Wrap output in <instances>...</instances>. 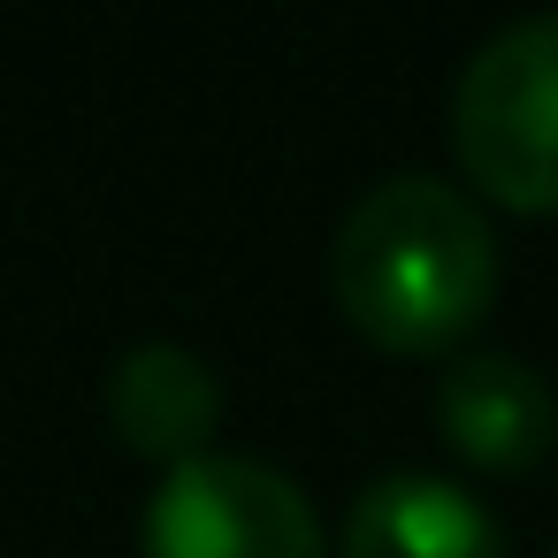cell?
Segmentation results:
<instances>
[{"label":"cell","mask_w":558,"mask_h":558,"mask_svg":"<svg viewBox=\"0 0 558 558\" xmlns=\"http://www.w3.org/2000/svg\"><path fill=\"white\" fill-rule=\"evenodd\" d=\"M146 558H329L314 497L260 459L169 466L146 505Z\"/></svg>","instance_id":"3"},{"label":"cell","mask_w":558,"mask_h":558,"mask_svg":"<svg viewBox=\"0 0 558 558\" xmlns=\"http://www.w3.org/2000/svg\"><path fill=\"white\" fill-rule=\"evenodd\" d=\"M108 421L123 451L154 466H192L207 459V436L222 428V383L184 344H131L108 375Z\"/></svg>","instance_id":"5"},{"label":"cell","mask_w":558,"mask_h":558,"mask_svg":"<svg viewBox=\"0 0 558 558\" xmlns=\"http://www.w3.org/2000/svg\"><path fill=\"white\" fill-rule=\"evenodd\" d=\"M459 169L512 215H558V16L474 47L451 93Z\"/></svg>","instance_id":"2"},{"label":"cell","mask_w":558,"mask_h":558,"mask_svg":"<svg viewBox=\"0 0 558 558\" xmlns=\"http://www.w3.org/2000/svg\"><path fill=\"white\" fill-rule=\"evenodd\" d=\"M329 283L344 322L405 360H436L497 299V238L459 184L390 177L352 199L329 245Z\"/></svg>","instance_id":"1"},{"label":"cell","mask_w":558,"mask_h":558,"mask_svg":"<svg viewBox=\"0 0 558 558\" xmlns=\"http://www.w3.org/2000/svg\"><path fill=\"white\" fill-rule=\"evenodd\" d=\"M344 558H505V527L444 474H383L344 520Z\"/></svg>","instance_id":"6"},{"label":"cell","mask_w":558,"mask_h":558,"mask_svg":"<svg viewBox=\"0 0 558 558\" xmlns=\"http://www.w3.org/2000/svg\"><path fill=\"white\" fill-rule=\"evenodd\" d=\"M436 428L466 466L527 474L558 444V398L512 352H459L436 383Z\"/></svg>","instance_id":"4"}]
</instances>
